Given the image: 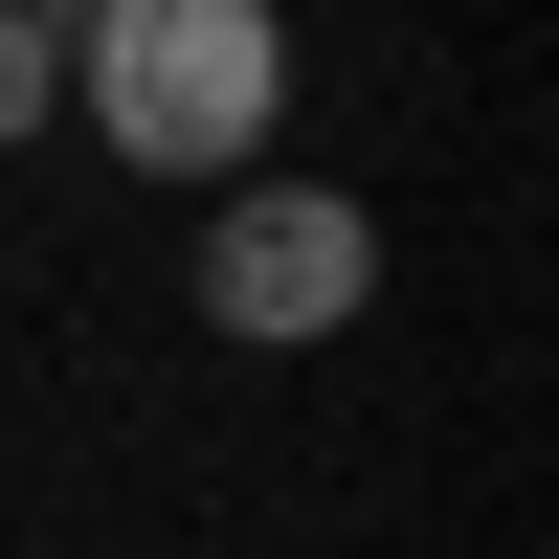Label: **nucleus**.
Instances as JSON below:
<instances>
[{
  "label": "nucleus",
  "mask_w": 559,
  "mask_h": 559,
  "mask_svg": "<svg viewBox=\"0 0 559 559\" xmlns=\"http://www.w3.org/2000/svg\"><path fill=\"white\" fill-rule=\"evenodd\" d=\"M68 112H90V157L224 202L292 134V0H90L68 23Z\"/></svg>",
  "instance_id": "obj_1"
},
{
  "label": "nucleus",
  "mask_w": 559,
  "mask_h": 559,
  "mask_svg": "<svg viewBox=\"0 0 559 559\" xmlns=\"http://www.w3.org/2000/svg\"><path fill=\"white\" fill-rule=\"evenodd\" d=\"M45 112H68V45H45V23H23V0H0V157H23V134H45Z\"/></svg>",
  "instance_id": "obj_3"
},
{
  "label": "nucleus",
  "mask_w": 559,
  "mask_h": 559,
  "mask_svg": "<svg viewBox=\"0 0 559 559\" xmlns=\"http://www.w3.org/2000/svg\"><path fill=\"white\" fill-rule=\"evenodd\" d=\"M358 292H381V202H336V179H224L202 202V336L313 358V336H358Z\"/></svg>",
  "instance_id": "obj_2"
}]
</instances>
